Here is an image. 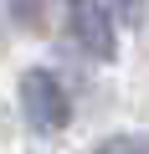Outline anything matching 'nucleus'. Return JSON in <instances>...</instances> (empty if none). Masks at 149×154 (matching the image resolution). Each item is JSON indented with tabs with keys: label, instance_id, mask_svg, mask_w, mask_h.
<instances>
[{
	"label": "nucleus",
	"instance_id": "1",
	"mask_svg": "<svg viewBox=\"0 0 149 154\" xmlns=\"http://www.w3.org/2000/svg\"><path fill=\"white\" fill-rule=\"evenodd\" d=\"M21 113L31 118L36 134H62L72 123V98L46 67H31V72H21Z\"/></svg>",
	"mask_w": 149,
	"mask_h": 154
},
{
	"label": "nucleus",
	"instance_id": "2",
	"mask_svg": "<svg viewBox=\"0 0 149 154\" xmlns=\"http://www.w3.org/2000/svg\"><path fill=\"white\" fill-rule=\"evenodd\" d=\"M67 31L77 36V46L88 51V57H113L118 51V41H113V16H108V5L103 0H67Z\"/></svg>",
	"mask_w": 149,
	"mask_h": 154
},
{
	"label": "nucleus",
	"instance_id": "3",
	"mask_svg": "<svg viewBox=\"0 0 149 154\" xmlns=\"http://www.w3.org/2000/svg\"><path fill=\"white\" fill-rule=\"evenodd\" d=\"M98 154H149V144H144V139H134V134H113V139H103V144H98Z\"/></svg>",
	"mask_w": 149,
	"mask_h": 154
}]
</instances>
